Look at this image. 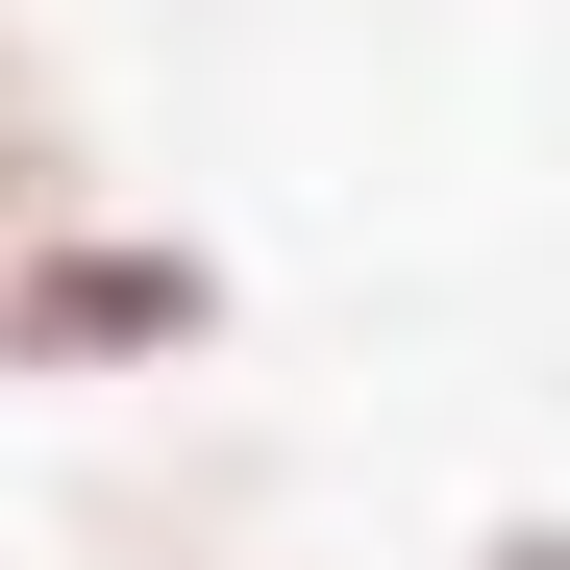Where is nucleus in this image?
<instances>
[{"label": "nucleus", "instance_id": "2", "mask_svg": "<svg viewBox=\"0 0 570 570\" xmlns=\"http://www.w3.org/2000/svg\"><path fill=\"white\" fill-rule=\"evenodd\" d=\"M471 570H570V521H497V546H471Z\"/></svg>", "mask_w": 570, "mask_h": 570}, {"label": "nucleus", "instance_id": "1", "mask_svg": "<svg viewBox=\"0 0 570 570\" xmlns=\"http://www.w3.org/2000/svg\"><path fill=\"white\" fill-rule=\"evenodd\" d=\"M174 347H224V248H174V224H26L0 248V372H26V397L174 372Z\"/></svg>", "mask_w": 570, "mask_h": 570}]
</instances>
